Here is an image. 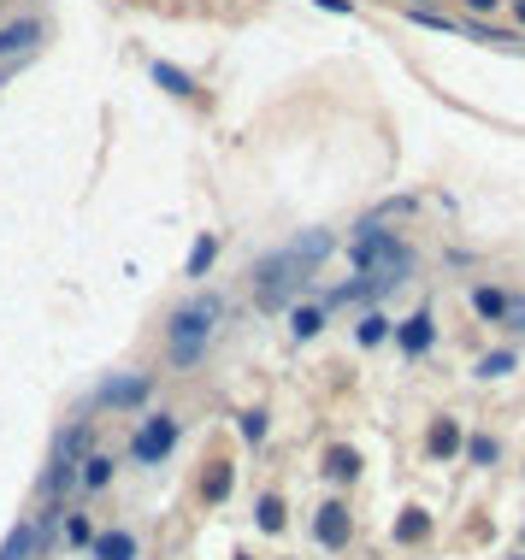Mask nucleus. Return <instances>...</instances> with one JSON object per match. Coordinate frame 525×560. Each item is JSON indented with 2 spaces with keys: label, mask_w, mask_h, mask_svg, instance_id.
<instances>
[{
  "label": "nucleus",
  "mask_w": 525,
  "mask_h": 560,
  "mask_svg": "<svg viewBox=\"0 0 525 560\" xmlns=\"http://www.w3.org/2000/svg\"><path fill=\"white\" fill-rule=\"evenodd\" d=\"M224 490H231V466H212L207 472V502H224Z\"/></svg>",
  "instance_id": "22"
},
{
  "label": "nucleus",
  "mask_w": 525,
  "mask_h": 560,
  "mask_svg": "<svg viewBox=\"0 0 525 560\" xmlns=\"http://www.w3.org/2000/svg\"><path fill=\"white\" fill-rule=\"evenodd\" d=\"M278 525H283V502L266 495V502H260V531H278Z\"/></svg>",
  "instance_id": "23"
},
{
  "label": "nucleus",
  "mask_w": 525,
  "mask_h": 560,
  "mask_svg": "<svg viewBox=\"0 0 525 560\" xmlns=\"http://www.w3.org/2000/svg\"><path fill=\"white\" fill-rule=\"evenodd\" d=\"M502 372H514V354H508V348H502V354H484V360H479V378H502Z\"/></svg>",
  "instance_id": "21"
},
{
  "label": "nucleus",
  "mask_w": 525,
  "mask_h": 560,
  "mask_svg": "<svg viewBox=\"0 0 525 560\" xmlns=\"http://www.w3.org/2000/svg\"><path fill=\"white\" fill-rule=\"evenodd\" d=\"M431 336H437V325H431V313H414V319H407L402 331H396V342H402L407 354H425V348H431Z\"/></svg>",
  "instance_id": "10"
},
{
  "label": "nucleus",
  "mask_w": 525,
  "mask_h": 560,
  "mask_svg": "<svg viewBox=\"0 0 525 560\" xmlns=\"http://www.w3.org/2000/svg\"><path fill=\"white\" fill-rule=\"evenodd\" d=\"M467 454H472V466H490V460H496V443H490V437H472Z\"/></svg>",
  "instance_id": "25"
},
{
  "label": "nucleus",
  "mask_w": 525,
  "mask_h": 560,
  "mask_svg": "<svg viewBox=\"0 0 525 560\" xmlns=\"http://www.w3.org/2000/svg\"><path fill=\"white\" fill-rule=\"evenodd\" d=\"M467 6H472V12H490V6H496V0H467Z\"/></svg>",
  "instance_id": "29"
},
{
  "label": "nucleus",
  "mask_w": 525,
  "mask_h": 560,
  "mask_svg": "<svg viewBox=\"0 0 525 560\" xmlns=\"http://www.w3.org/2000/svg\"><path fill=\"white\" fill-rule=\"evenodd\" d=\"M219 313H224L219 295H201V301H190V307H178V313H171V331H166L171 366H195V360L207 354L212 331H219Z\"/></svg>",
  "instance_id": "3"
},
{
  "label": "nucleus",
  "mask_w": 525,
  "mask_h": 560,
  "mask_svg": "<svg viewBox=\"0 0 525 560\" xmlns=\"http://www.w3.org/2000/svg\"><path fill=\"white\" fill-rule=\"evenodd\" d=\"M148 395H154V383H148L142 372H124V378H107L101 390H95V407H142Z\"/></svg>",
  "instance_id": "5"
},
{
  "label": "nucleus",
  "mask_w": 525,
  "mask_h": 560,
  "mask_svg": "<svg viewBox=\"0 0 525 560\" xmlns=\"http://www.w3.org/2000/svg\"><path fill=\"white\" fill-rule=\"evenodd\" d=\"M242 437L248 443H266V413H260V407H254V413H242Z\"/></svg>",
  "instance_id": "24"
},
{
  "label": "nucleus",
  "mask_w": 525,
  "mask_h": 560,
  "mask_svg": "<svg viewBox=\"0 0 525 560\" xmlns=\"http://www.w3.org/2000/svg\"><path fill=\"white\" fill-rule=\"evenodd\" d=\"M360 342H366V348H378L384 342V336H390V319H384V313H366V319H360Z\"/></svg>",
  "instance_id": "16"
},
{
  "label": "nucleus",
  "mask_w": 525,
  "mask_h": 560,
  "mask_svg": "<svg viewBox=\"0 0 525 560\" xmlns=\"http://www.w3.org/2000/svg\"><path fill=\"white\" fill-rule=\"evenodd\" d=\"M324 254H331V230H307V236H295L290 248L266 254V260L254 266V301L266 307V313L290 307V295L307 283V271H314Z\"/></svg>",
  "instance_id": "1"
},
{
  "label": "nucleus",
  "mask_w": 525,
  "mask_h": 560,
  "mask_svg": "<svg viewBox=\"0 0 525 560\" xmlns=\"http://www.w3.org/2000/svg\"><path fill=\"white\" fill-rule=\"evenodd\" d=\"M171 448H178V419H171V413H154V419H142L130 454H136V466H160Z\"/></svg>",
  "instance_id": "4"
},
{
  "label": "nucleus",
  "mask_w": 525,
  "mask_h": 560,
  "mask_svg": "<svg viewBox=\"0 0 525 560\" xmlns=\"http://www.w3.org/2000/svg\"><path fill=\"white\" fill-rule=\"evenodd\" d=\"M36 36H42V24H36V18L6 24V30H0V54H30V47H36Z\"/></svg>",
  "instance_id": "9"
},
{
  "label": "nucleus",
  "mask_w": 525,
  "mask_h": 560,
  "mask_svg": "<svg viewBox=\"0 0 525 560\" xmlns=\"http://www.w3.org/2000/svg\"><path fill=\"white\" fill-rule=\"evenodd\" d=\"M425 531H431V519H425L419 507H407V519H402V525H396V537H402V543H419Z\"/></svg>",
  "instance_id": "17"
},
{
  "label": "nucleus",
  "mask_w": 525,
  "mask_h": 560,
  "mask_svg": "<svg viewBox=\"0 0 525 560\" xmlns=\"http://www.w3.org/2000/svg\"><path fill=\"white\" fill-rule=\"evenodd\" d=\"M324 472H331V478H355V472H360V454H355V448H331Z\"/></svg>",
  "instance_id": "15"
},
{
  "label": "nucleus",
  "mask_w": 525,
  "mask_h": 560,
  "mask_svg": "<svg viewBox=\"0 0 525 560\" xmlns=\"http://www.w3.org/2000/svg\"><path fill=\"white\" fill-rule=\"evenodd\" d=\"M319 6H324V12H348V0H319Z\"/></svg>",
  "instance_id": "28"
},
{
  "label": "nucleus",
  "mask_w": 525,
  "mask_h": 560,
  "mask_svg": "<svg viewBox=\"0 0 525 560\" xmlns=\"http://www.w3.org/2000/svg\"><path fill=\"white\" fill-rule=\"evenodd\" d=\"M107 478H112V460L107 454H83L77 460V484H83V490H107Z\"/></svg>",
  "instance_id": "12"
},
{
  "label": "nucleus",
  "mask_w": 525,
  "mask_h": 560,
  "mask_svg": "<svg viewBox=\"0 0 525 560\" xmlns=\"http://www.w3.org/2000/svg\"><path fill=\"white\" fill-rule=\"evenodd\" d=\"M431 448H437V454H455V448H460V425H455V419H443V425L431 431Z\"/></svg>",
  "instance_id": "18"
},
{
  "label": "nucleus",
  "mask_w": 525,
  "mask_h": 560,
  "mask_svg": "<svg viewBox=\"0 0 525 560\" xmlns=\"http://www.w3.org/2000/svg\"><path fill=\"white\" fill-rule=\"evenodd\" d=\"M319 325H324V307H295V313H290V331L302 336V342H307V336H319Z\"/></svg>",
  "instance_id": "14"
},
{
  "label": "nucleus",
  "mask_w": 525,
  "mask_h": 560,
  "mask_svg": "<svg viewBox=\"0 0 525 560\" xmlns=\"http://www.w3.org/2000/svg\"><path fill=\"white\" fill-rule=\"evenodd\" d=\"M154 83H166V89H171V95H195V83H190V77H183V71H178V66H154Z\"/></svg>",
  "instance_id": "19"
},
{
  "label": "nucleus",
  "mask_w": 525,
  "mask_h": 560,
  "mask_svg": "<svg viewBox=\"0 0 525 560\" xmlns=\"http://www.w3.org/2000/svg\"><path fill=\"white\" fill-rule=\"evenodd\" d=\"M89 537H95L89 519H71V525H66V543H89Z\"/></svg>",
  "instance_id": "27"
},
{
  "label": "nucleus",
  "mask_w": 525,
  "mask_h": 560,
  "mask_svg": "<svg viewBox=\"0 0 525 560\" xmlns=\"http://www.w3.org/2000/svg\"><path fill=\"white\" fill-rule=\"evenodd\" d=\"M212 254H219V242H212V236H201V242H195V254H190V278H201V271L212 266Z\"/></svg>",
  "instance_id": "20"
},
{
  "label": "nucleus",
  "mask_w": 525,
  "mask_h": 560,
  "mask_svg": "<svg viewBox=\"0 0 525 560\" xmlns=\"http://www.w3.org/2000/svg\"><path fill=\"white\" fill-rule=\"evenodd\" d=\"M348 254H355V266H360V278L372 283V290H396V283H407L414 278V248L402 242L396 230H384V224H360L355 230V242H348Z\"/></svg>",
  "instance_id": "2"
},
{
  "label": "nucleus",
  "mask_w": 525,
  "mask_h": 560,
  "mask_svg": "<svg viewBox=\"0 0 525 560\" xmlns=\"http://www.w3.org/2000/svg\"><path fill=\"white\" fill-rule=\"evenodd\" d=\"M95 560H136V537L130 531H101V537H89Z\"/></svg>",
  "instance_id": "8"
},
{
  "label": "nucleus",
  "mask_w": 525,
  "mask_h": 560,
  "mask_svg": "<svg viewBox=\"0 0 525 560\" xmlns=\"http://www.w3.org/2000/svg\"><path fill=\"white\" fill-rule=\"evenodd\" d=\"M314 531H319V543H324V549H343V543H348V507H343V502H324Z\"/></svg>",
  "instance_id": "6"
},
{
  "label": "nucleus",
  "mask_w": 525,
  "mask_h": 560,
  "mask_svg": "<svg viewBox=\"0 0 525 560\" xmlns=\"http://www.w3.org/2000/svg\"><path fill=\"white\" fill-rule=\"evenodd\" d=\"M502 325L508 331H525V301H520V295H508V319H502Z\"/></svg>",
  "instance_id": "26"
},
{
  "label": "nucleus",
  "mask_w": 525,
  "mask_h": 560,
  "mask_svg": "<svg viewBox=\"0 0 525 560\" xmlns=\"http://www.w3.org/2000/svg\"><path fill=\"white\" fill-rule=\"evenodd\" d=\"M42 555V531L36 525H12V537L0 543V560H36Z\"/></svg>",
  "instance_id": "7"
},
{
  "label": "nucleus",
  "mask_w": 525,
  "mask_h": 560,
  "mask_svg": "<svg viewBox=\"0 0 525 560\" xmlns=\"http://www.w3.org/2000/svg\"><path fill=\"white\" fill-rule=\"evenodd\" d=\"M472 313L490 319V325H502V319H508V295L490 290V283H479V290H472Z\"/></svg>",
  "instance_id": "11"
},
{
  "label": "nucleus",
  "mask_w": 525,
  "mask_h": 560,
  "mask_svg": "<svg viewBox=\"0 0 525 560\" xmlns=\"http://www.w3.org/2000/svg\"><path fill=\"white\" fill-rule=\"evenodd\" d=\"M236 560H248V555H236Z\"/></svg>",
  "instance_id": "30"
},
{
  "label": "nucleus",
  "mask_w": 525,
  "mask_h": 560,
  "mask_svg": "<svg viewBox=\"0 0 525 560\" xmlns=\"http://www.w3.org/2000/svg\"><path fill=\"white\" fill-rule=\"evenodd\" d=\"M83 437H89V425H66L54 437V460H47V466H71V454L83 448Z\"/></svg>",
  "instance_id": "13"
}]
</instances>
